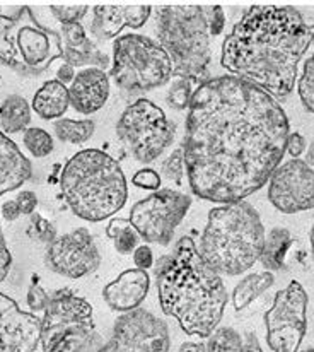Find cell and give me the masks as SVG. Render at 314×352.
<instances>
[{
	"mask_svg": "<svg viewBox=\"0 0 314 352\" xmlns=\"http://www.w3.org/2000/svg\"><path fill=\"white\" fill-rule=\"evenodd\" d=\"M268 200L284 214L304 212L314 207V170L292 160L278 166L268 185Z\"/></svg>",
	"mask_w": 314,
	"mask_h": 352,
	"instance_id": "14",
	"label": "cell"
},
{
	"mask_svg": "<svg viewBox=\"0 0 314 352\" xmlns=\"http://www.w3.org/2000/svg\"><path fill=\"white\" fill-rule=\"evenodd\" d=\"M185 156H183V149H176L168 160L162 163L161 175H164V178H168L169 182H175L178 185H181L183 176H185Z\"/></svg>",
	"mask_w": 314,
	"mask_h": 352,
	"instance_id": "33",
	"label": "cell"
},
{
	"mask_svg": "<svg viewBox=\"0 0 314 352\" xmlns=\"http://www.w3.org/2000/svg\"><path fill=\"white\" fill-rule=\"evenodd\" d=\"M239 352H263L255 333H248L246 340H243V347Z\"/></svg>",
	"mask_w": 314,
	"mask_h": 352,
	"instance_id": "46",
	"label": "cell"
},
{
	"mask_svg": "<svg viewBox=\"0 0 314 352\" xmlns=\"http://www.w3.org/2000/svg\"><path fill=\"white\" fill-rule=\"evenodd\" d=\"M70 107L69 87L56 80H48L34 94L31 108L43 120L62 118Z\"/></svg>",
	"mask_w": 314,
	"mask_h": 352,
	"instance_id": "21",
	"label": "cell"
},
{
	"mask_svg": "<svg viewBox=\"0 0 314 352\" xmlns=\"http://www.w3.org/2000/svg\"><path fill=\"white\" fill-rule=\"evenodd\" d=\"M133 262L140 270H149L154 267V253L149 245H139V248L133 252Z\"/></svg>",
	"mask_w": 314,
	"mask_h": 352,
	"instance_id": "42",
	"label": "cell"
},
{
	"mask_svg": "<svg viewBox=\"0 0 314 352\" xmlns=\"http://www.w3.org/2000/svg\"><path fill=\"white\" fill-rule=\"evenodd\" d=\"M153 14L150 6H94L91 33L100 40H111L123 28L139 30Z\"/></svg>",
	"mask_w": 314,
	"mask_h": 352,
	"instance_id": "17",
	"label": "cell"
},
{
	"mask_svg": "<svg viewBox=\"0 0 314 352\" xmlns=\"http://www.w3.org/2000/svg\"><path fill=\"white\" fill-rule=\"evenodd\" d=\"M150 287V277L147 270L128 269L120 274L115 280L106 284L103 298L113 311L128 313L140 308L146 301Z\"/></svg>",
	"mask_w": 314,
	"mask_h": 352,
	"instance_id": "18",
	"label": "cell"
},
{
	"mask_svg": "<svg viewBox=\"0 0 314 352\" xmlns=\"http://www.w3.org/2000/svg\"><path fill=\"white\" fill-rule=\"evenodd\" d=\"M161 309L175 316L188 336L207 339L221 323L229 294L224 280L200 256L197 243L183 236L171 255L154 263Z\"/></svg>",
	"mask_w": 314,
	"mask_h": 352,
	"instance_id": "3",
	"label": "cell"
},
{
	"mask_svg": "<svg viewBox=\"0 0 314 352\" xmlns=\"http://www.w3.org/2000/svg\"><path fill=\"white\" fill-rule=\"evenodd\" d=\"M62 38H63V47L70 48H80L87 41L86 30L80 23L74 24H62Z\"/></svg>",
	"mask_w": 314,
	"mask_h": 352,
	"instance_id": "36",
	"label": "cell"
},
{
	"mask_svg": "<svg viewBox=\"0 0 314 352\" xmlns=\"http://www.w3.org/2000/svg\"><path fill=\"white\" fill-rule=\"evenodd\" d=\"M132 183L135 186H139V188L154 190V192H157V190L161 188V175H159L157 171L150 170V168H144V170L137 171V173L133 175Z\"/></svg>",
	"mask_w": 314,
	"mask_h": 352,
	"instance_id": "37",
	"label": "cell"
},
{
	"mask_svg": "<svg viewBox=\"0 0 314 352\" xmlns=\"http://www.w3.org/2000/svg\"><path fill=\"white\" fill-rule=\"evenodd\" d=\"M292 245L291 231L285 228H275L265 238L263 253L260 256V262L263 263L265 269L270 270H282L285 269V255L287 250Z\"/></svg>",
	"mask_w": 314,
	"mask_h": 352,
	"instance_id": "24",
	"label": "cell"
},
{
	"mask_svg": "<svg viewBox=\"0 0 314 352\" xmlns=\"http://www.w3.org/2000/svg\"><path fill=\"white\" fill-rule=\"evenodd\" d=\"M207 352H239L243 347V337L231 327L215 329L207 342Z\"/></svg>",
	"mask_w": 314,
	"mask_h": 352,
	"instance_id": "29",
	"label": "cell"
},
{
	"mask_svg": "<svg viewBox=\"0 0 314 352\" xmlns=\"http://www.w3.org/2000/svg\"><path fill=\"white\" fill-rule=\"evenodd\" d=\"M16 202L19 204L21 214L31 216V214H34V210H36L38 207V197L36 193L31 192V190H23V192L17 193Z\"/></svg>",
	"mask_w": 314,
	"mask_h": 352,
	"instance_id": "40",
	"label": "cell"
},
{
	"mask_svg": "<svg viewBox=\"0 0 314 352\" xmlns=\"http://www.w3.org/2000/svg\"><path fill=\"white\" fill-rule=\"evenodd\" d=\"M190 207L192 197L178 190L162 188L132 207L130 223L146 243L168 246Z\"/></svg>",
	"mask_w": 314,
	"mask_h": 352,
	"instance_id": "9",
	"label": "cell"
},
{
	"mask_svg": "<svg viewBox=\"0 0 314 352\" xmlns=\"http://www.w3.org/2000/svg\"><path fill=\"white\" fill-rule=\"evenodd\" d=\"M30 236L33 239H36V241L50 245V243H53L56 239V230L50 221L38 216V214H33V216H31V224H30Z\"/></svg>",
	"mask_w": 314,
	"mask_h": 352,
	"instance_id": "34",
	"label": "cell"
},
{
	"mask_svg": "<svg viewBox=\"0 0 314 352\" xmlns=\"http://www.w3.org/2000/svg\"><path fill=\"white\" fill-rule=\"evenodd\" d=\"M298 89L306 110L314 113V54L306 60L304 69H302L301 77H299Z\"/></svg>",
	"mask_w": 314,
	"mask_h": 352,
	"instance_id": "31",
	"label": "cell"
},
{
	"mask_svg": "<svg viewBox=\"0 0 314 352\" xmlns=\"http://www.w3.org/2000/svg\"><path fill=\"white\" fill-rule=\"evenodd\" d=\"M41 342V320L0 293V352H34Z\"/></svg>",
	"mask_w": 314,
	"mask_h": 352,
	"instance_id": "15",
	"label": "cell"
},
{
	"mask_svg": "<svg viewBox=\"0 0 314 352\" xmlns=\"http://www.w3.org/2000/svg\"><path fill=\"white\" fill-rule=\"evenodd\" d=\"M304 163L308 164L309 168L314 166V140L311 142V146H309V149H308V156H306V161H304Z\"/></svg>",
	"mask_w": 314,
	"mask_h": 352,
	"instance_id": "48",
	"label": "cell"
},
{
	"mask_svg": "<svg viewBox=\"0 0 314 352\" xmlns=\"http://www.w3.org/2000/svg\"><path fill=\"white\" fill-rule=\"evenodd\" d=\"M179 352H207V347L202 342H185L179 347Z\"/></svg>",
	"mask_w": 314,
	"mask_h": 352,
	"instance_id": "47",
	"label": "cell"
},
{
	"mask_svg": "<svg viewBox=\"0 0 314 352\" xmlns=\"http://www.w3.org/2000/svg\"><path fill=\"white\" fill-rule=\"evenodd\" d=\"M154 19L157 43L172 62V76L197 80L199 86L209 80L212 36L207 7L159 6Z\"/></svg>",
	"mask_w": 314,
	"mask_h": 352,
	"instance_id": "6",
	"label": "cell"
},
{
	"mask_svg": "<svg viewBox=\"0 0 314 352\" xmlns=\"http://www.w3.org/2000/svg\"><path fill=\"white\" fill-rule=\"evenodd\" d=\"M0 216L5 221H16L21 216L19 204L16 200H7V202H3L2 209H0Z\"/></svg>",
	"mask_w": 314,
	"mask_h": 352,
	"instance_id": "44",
	"label": "cell"
},
{
	"mask_svg": "<svg viewBox=\"0 0 314 352\" xmlns=\"http://www.w3.org/2000/svg\"><path fill=\"white\" fill-rule=\"evenodd\" d=\"M172 62L164 48L142 34H123L113 43L109 77L130 96L149 93L171 80Z\"/></svg>",
	"mask_w": 314,
	"mask_h": 352,
	"instance_id": "7",
	"label": "cell"
},
{
	"mask_svg": "<svg viewBox=\"0 0 314 352\" xmlns=\"http://www.w3.org/2000/svg\"><path fill=\"white\" fill-rule=\"evenodd\" d=\"M273 283V274L268 272V270L258 274H249L248 277H245L232 291V302H234L236 311H243V309L248 308L256 298H260L265 291L270 289Z\"/></svg>",
	"mask_w": 314,
	"mask_h": 352,
	"instance_id": "23",
	"label": "cell"
},
{
	"mask_svg": "<svg viewBox=\"0 0 314 352\" xmlns=\"http://www.w3.org/2000/svg\"><path fill=\"white\" fill-rule=\"evenodd\" d=\"M265 228L258 212L248 202L224 204L209 212L199 243L203 262L218 276H239L260 260Z\"/></svg>",
	"mask_w": 314,
	"mask_h": 352,
	"instance_id": "4",
	"label": "cell"
},
{
	"mask_svg": "<svg viewBox=\"0 0 314 352\" xmlns=\"http://www.w3.org/2000/svg\"><path fill=\"white\" fill-rule=\"evenodd\" d=\"M93 325V306L86 299L72 294L52 298L41 320L43 352H55L70 337L87 339Z\"/></svg>",
	"mask_w": 314,
	"mask_h": 352,
	"instance_id": "12",
	"label": "cell"
},
{
	"mask_svg": "<svg viewBox=\"0 0 314 352\" xmlns=\"http://www.w3.org/2000/svg\"><path fill=\"white\" fill-rule=\"evenodd\" d=\"M313 33L295 7L253 6L225 36L221 65L277 101L285 100L294 89Z\"/></svg>",
	"mask_w": 314,
	"mask_h": 352,
	"instance_id": "2",
	"label": "cell"
},
{
	"mask_svg": "<svg viewBox=\"0 0 314 352\" xmlns=\"http://www.w3.org/2000/svg\"><path fill=\"white\" fill-rule=\"evenodd\" d=\"M62 58L65 60V63L72 67H82V65H98V69H103L106 65H109L108 55L103 52L98 50L89 40L82 45L80 48H70L63 47Z\"/></svg>",
	"mask_w": 314,
	"mask_h": 352,
	"instance_id": "28",
	"label": "cell"
},
{
	"mask_svg": "<svg viewBox=\"0 0 314 352\" xmlns=\"http://www.w3.org/2000/svg\"><path fill=\"white\" fill-rule=\"evenodd\" d=\"M17 24H19L17 21L9 19L3 14L0 16V65L10 67L21 74H30L16 47L14 30L17 28Z\"/></svg>",
	"mask_w": 314,
	"mask_h": 352,
	"instance_id": "25",
	"label": "cell"
},
{
	"mask_svg": "<svg viewBox=\"0 0 314 352\" xmlns=\"http://www.w3.org/2000/svg\"><path fill=\"white\" fill-rule=\"evenodd\" d=\"M311 253H313V258H314V226L311 231Z\"/></svg>",
	"mask_w": 314,
	"mask_h": 352,
	"instance_id": "49",
	"label": "cell"
},
{
	"mask_svg": "<svg viewBox=\"0 0 314 352\" xmlns=\"http://www.w3.org/2000/svg\"><path fill=\"white\" fill-rule=\"evenodd\" d=\"M45 265L58 276L80 279L100 269L101 253L89 231L77 228L48 245Z\"/></svg>",
	"mask_w": 314,
	"mask_h": 352,
	"instance_id": "13",
	"label": "cell"
},
{
	"mask_svg": "<svg viewBox=\"0 0 314 352\" xmlns=\"http://www.w3.org/2000/svg\"><path fill=\"white\" fill-rule=\"evenodd\" d=\"M313 43H314V33H313Z\"/></svg>",
	"mask_w": 314,
	"mask_h": 352,
	"instance_id": "52",
	"label": "cell"
},
{
	"mask_svg": "<svg viewBox=\"0 0 314 352\" xmlns=\"http://www.w3.org/2000/svg\"><path fill=\"white\" fill-rule=\"evenodd\" d=\"M60 34L47 30L36 23L34 26H21L16 34V47L21 60L30 74L43 72L55 58H62L63 47L60 43Z\"/></svg>",
	"mask_w": 314,
	"mask_h": 352,
	"instance_id": "16",
	"label": "cell"
},
{
	"mask_svg": "<svg viewBox=\"0 0 314 352\" xmlns=\"http://www.w3.org/2000/svg\"><path fill=\"white\" fill-rule=\"evenodd\" d=\"M70 104L82 115H93L104 107L109 98L108 74L98 67L80 70L69 87Z\"/></svg>",
	"mask_w": 314,
	"mask_h": 352,
	"instance_id": "19",
	"label": "cell"
},
{
	"mask_svg": "<svg viewBox=\"0 0 314 352\" xmlns=\"http://www.w3.org/2000/svg\"><path fill=\"white\" fill-rule=\"evenodd\" d=\"M24 147L30 151L31 156L34 157H47L48 154L53 153V137L47 130L38 129V126H31V129L24 130L23 135Z\"/></svg>",
	"mask_w": 314,
	"mask_h": 352,
	"instance_id": "30",
	"label": "cell"
},
{
	"mask_svg": "<svg viewBox=\"0 0 314 352\" xmlns=\"http://www.w3.org/2000/svg\"><path fill=\"white\" fill-rule=\"evenodd\" d=\"M53 16L62 24H74L79 23L89 10V6L80 3V6H50Z\"/></svg>",
	"mask_w": 314,
	"mask_h": 352,
	"instance_id": "35",
	"label": "cell"
},
{
	"mask_svg": "<svg viewBox=\"0 0 314 352\" xmlns=\"http://www.w3.org/2000/svg\"><path fill=\"white\" fill-rule=\"evenodd\" d=\"M116 133L139 163L150 164L172 144L176 125L157 104L142 98L123 111Z\"/></svg>",
	"mask_w": 314,
	"mask_h": 352,
	"instance_id": "8",
	"label": "cell"
},
{
	"mask_svg": "<svg viewBox=\"0 0 314 352\" xmlns=\"http://www.w3.org/2000/svg\"><path fill=\"white\" fill-rule=\"evenodd\" d=\"M10 265H12V255H10L9 248H7L5 236H3L2 226H0V283L7 279L10 272Z\"/></svg>",
	"mask_w": 314,
	"mask_h": 352,
	"instance_id": "41",
	"label": "cell"
},
{
	"mask_svg": "<svg viewBox=\"0 0 314 352\" xmlns=\"http://www.w3.org/2000/svg\"><path fill=\"white\" fill-rule=\"evenodd\" d=\"M60 188L70 210L89 223L115 216L128 199L118 161L100 149H84L70 157L60 176Z\"/></svg>",
	"mask_w": 314,
	"mask_h": 352,
	"instance_id": "5",
	"label": "cell"
},
{
	"mask_svg": "<svg viewBox=\"0 0 314 352\" xmlns=\"http://www.w3.org/2000/svg\"><path fill=\"white\" fill-rule=\"evenodd\" d=\"M33 176V164L19 147L0 132V195L21 188Z\"/></svg>",
	"mask_w": 314,
	"mask_h": 352,
	"instance_id": "20",
	"label": "cell"
},
{
	"mask_svg": "<svg viewBox=\"0 0 314 352\" xmlns=\"http://www.w3.org/2000/svg\"><path fill=\"white\" fill-rule=\"evenodd\" d=\"M166 322L142 308L123 313L113 327L111 339L100 352H169Z\"/></svg>",
	"mask_w": 314,
	"mask_h": 352,
	"instance_id": "11",
	"label": "cell"
},
{
	"mask_svg": "<svg viewBox=\"0 0 314 352\" xmlns=\"http://www.w3.org/2000/svg\"><path fill=\"white\" fill-rule=\"evenodd\" d=\"M31 123V107L19 94H10L0 104V126L3 133H17L27 130Z\"/></svg>",
	"mask_w": 314,
	"mask_h": 352,
	"instance_id": "22",
	"label": "cell"
},
{
	"mask_svg": "<svg viewBox=\"0 0 314 352\" xmlns=\"http://www.w3.org/2000/svg\"><path fill=\"white\" fill-rule=\"evenodd\" d=\"M50 301L52 298L45 293L40 284H31L30 291H27V306L31 311H45Z\"/></svg>",
	"mask_w": 314,
	"mask_h": 352,
	"instance_id": "38",
	"label": "cell"
},
{
	"mask_svg": "<svg viewBox=\"0 0 314 352\" xmlns=\"http://www.w3.org/2000/svg\"><path fill=\"white\" fill-rule=\"evenodd\" d=\"M301 352H314V349H304V351H301Z\"/></svg>",
	"mask_w": 314,
	"mask_h": 352,
	"instance_id": "50",
	"label": "cell"
},
{
	"mask_svg": "<svg viewBox=\"0 0 314 352\" xmlns=\"http://www.w3.org/2000/svg\"><path fill=\"white\" fill-rule=\"evenodd\" d=\"M53 130L58 140L67 144H84L93 137L96 125L93 120L62 118L53 123Z\"/></svg>",
	"mask_w": 314,
	"mask_h": 352,
	"instance_id": "27",
	"label": "cell"
},
{
	"mask_svg": "<svg viewBox=\"0 0 314 352\" xmlns=\"http://www.w3.org/2000/svg\"><path fill=\"white\" fill-rule=\"evenodd\" d=\"M306 151V139L301 135V133L294 132L289 133L287 139V153L291 154L292 160H298L302 153Z\"/></svg>",
	"mask_w": 314,
	"mask_h": 352,
	"instance_id": "43",
	"label": "cell"
},
{
	"mask_svg": "<svg viewBox=\"0 0 314 352\" xmlns=\"http://www.w3.org/2000/svg\"><path fill=\"white\" fill-rule=\"evenodd\" d=\"M280 101L234 76L193 91L181 149L192 192L218 204L241 202L267 185L287 153Z\"/></svg>",
	"mask_w": 314,
	"mask_h": 352,
	"instance_id": "1",
	"label": "cell"
},
{
	"mask_svg": "<svg viewBox=\"0 0 314 352\" xmlns=\"http://www.w3.org/2000/svg\"><path fill=\"white\" fill-rule=\"evenodd\" d=\"M207 17H209L210 36H218L225 28V14L221 6L207 7Z\"/></svg>",
	"mask_w": 314,
	"mask_h": 352,
	"instance_id": "39",
	"label": "cell"
},
{
	"mask_svg": "<svg viewBox=\"0 0 314 352\" xmlns=\"http://www.w3.org/2000/svg\"><path fill=\"white\" fill-rule=\"evenodd\" d=\"M56 77H58L60 82L67 86V84H72V80L76 79V70H74V67L69 65V63H63L58 69V72H56Z\"/></svg>",
	"mask_w": 314,
	"mask_h": 352,
	"instance_id": "45",
	"label": "cell"
},
{
	"mask_svg": "<svg viewBox=\"0 0 314 352\" xmlns=\"http://www.w3.org/2000/svg\"><path fill=\"white\" fill-rule=\"evenodd\" d=\"M193 98V89H192V80L186 79H175L171 82V87L168 91V103L171 104L176 110H186L190 108Z\"/></svg>",
	"mask_w": 314,
	"mask_h": 352,
	"instance_id": "32",
	"label": "cell"
},
{
	"mask_svg": "<svg viewBox=\"0 0 314 352\" xmlns=\"http://www.w3.org/2000/svg\"><path fill=\"white\" fill-rule=\"evenodd\" d=\"M0 16H2V7H0Z\"/></svg>",
	"mask_w": 314,
	"mask_h": 352,
	"instance_id": "51",
	"label": "cell"
},
{
	"mask_svg": "<svg viewBox=\"0 0 314 352\" xmlns=\"http://www.w3.org/2000/svg\"><path fill=\"white\" fill-rule=\"evenodd\" d=\"M106 234L113 239V246L120 255H130L139 248L140 234L132 226L130 219L113 217L106 228Z\"/></svg>",
	"mask_w": 314,
	"mask_h": 352,
	"instance_id": "26",
	"label": "cell"
},
{
	"mask_svg": "<svg viewBox=\"0 0 314 352\" xmlns=\"http://www.w3.org/2000/svg\"><path fill=\"white\" fill-rule=\"evenodd\" d=\"M267 342L273 352H299L308 327V293L292 280L275 294L273 306L265 313Z\"/></svg>",
	"mask_w": 314,
	"mask_h": 352,
	"instance_id": "10",
	"label": "cell"
}]
</instances>
